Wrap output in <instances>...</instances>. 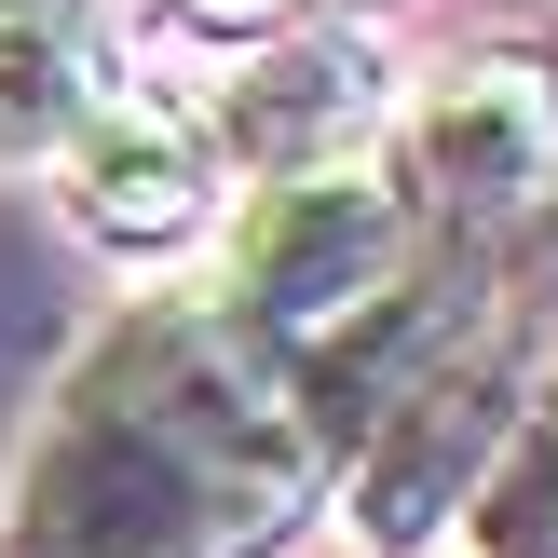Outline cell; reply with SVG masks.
<instances>
[{
	"label": "cell",
	"instance_id": "5",
	"mask_svg": "<svg viewBox=\"0 0 558 558\" xmlns=\"http://www.w3.org/2000/svg\"><path fill=\"white\" fill-rule=\"evenodd\" d=\"M368 109H381V54L341 41V27H287V41H259L232 82H218L205 136H218V163H245V178H300V163H354Z\"/></svg>",
	"mask_w": 558,
	"mask_h": 558
},
{
	"label": "cell",
	"instance_id": "4",
	"mask_svg": "<svg viewBox=\"0 0 558 558\" xmlns=\"http://www.w3.org/2000/svg\"><path fill=\"white\" fill-rule=\"evenodd\" d=\"M54 191H69V232L82 245H109V259H178V245L232 205V163H218L205 109L123 82V96L54 150Z\"/></svg>",
	"mask_w": 558,
	"mask_h": 558
},
{
	"label": "cell",
	"instance_id": "3",
	"mask_svg": "<svg viewBox=\"0 0 558 558\" xmlns=\"http://www.w3.org/2000/svg\"><path fill=\"white\" fill-rule=\"evenodd\" d=\"M381 178L409 191V218L450 245H518L558 218V69L545 54H463L396 109Z\"/></svg>",
	"mask_w": 558,
	"mask_h": 558
},
{
	"label": "cell",
	"instance_id": "6",
	"mask_svg": "<svg viewBox=\"0 0 558 558\" xmlns=\"http://www.w3.org/2000/svg\"><path fill=\"white\" fill-rule=\"evenodd\" d=\"M109 96H123V54L96 0H0V163H54Z\"/></svg>",
	"mask_w": 558,
	"mask_h": 558
},
{
	"label": "cell",
	"instance_id": "2",
	"mask_svg": "<svg viewBox=\"0 0 558 558\" xmlns=\"http://www.w3.org/2000/svg\"><path fill=\"white\" fill-rule=\"evenodd\" d=\"M545 327H558V218H545L532 259L490 287V314H477V327H463V341H450V354H436V368L341 450L327 518H341L368 558H423V545L463 532V505H477L490 450H505L518 396H532V368H545Z\"/></svg>",
	"mask_w": 558,
	"mask_h": 558
},
{
	"label": "cell",
	"instance_id": "1",
	"mask_svg": "<svg viewBox=\"0 0 558 558\" xmlns=\"http://www.w3.org/2000/svg\"><path fill=\"white\" fill-rule=\"evenodd\" d=\"M314 518L327 450L218 300L109 314L0 477V558H287Z\"/></svg>",
	"mask_w": 558,
	"mask_h": 558
},
{
	"label": "cell",
	"instance_id": "8",
	"mask_svg": "<svg viewBox=\"0 0 558 558\" xmlns=\"http://www.w3.org/2000/svg\"><path fill=\"white\" fill-rule=\"evenodd\" d=\"M163 14L205 27V41H245V54H259V41H287V27H314V0H163Z\"/></svg>",
	"mask_w": 558,
	"mask_h": 558
},
{
	"label": "cell",
	"instance_id": "7",
	"mask_svg": "<svg viewBox=\"0 0 558 558\" xmlns=\"http://www.w3.org/2000/svg\"><path fill=\"white\" fill-rule=\"evenodd\" d=\"M463 558H558V327H545V368L490 450L477 505H463Z\"/></svg>",
	"mask_w": 558,
	"mask_h": 558
}]
</instances>
